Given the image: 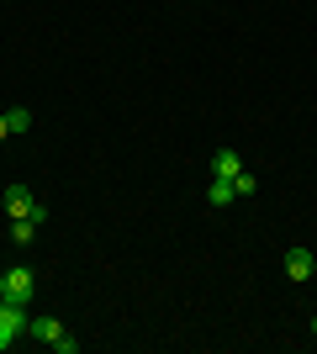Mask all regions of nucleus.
Wrapping results in <instances>:
<instances>
[{
    "label": "nucleus",
    "instance_id": "3",
    "mask_svg": "<svg viewBox=\"0 0 317 354\" xmlns=\"http://www.w3.org/2000/svg\"><path fill=\"white\" fill-rule=\"evenodd\" d=\"M6 212H11V222H16V217H32V222H43V217H48V212L32 201V191L21 185V180H11V185H6Z\"/></svg>",
    "mask_w": 317,
    "mask_h": 354
},
{
    "label": "nucleus",
    "instance_id": "11",
    "mask_svg": "<svg viewBox=\"0 0 317 354\" xmlns=\"http://www.w3.org/2000/svg\"><path fill=\"white\" fill-rule=\"evenodd\" d=\"M6 138H11V122H6V117H0V143H6Z\"/></svg>",
    "mask_w": 317,
    "mask_h": 354
},
{
    "label": "nucleus",
    "instance_id": "5",
    "mask_svg": "<svg viewBox=\"0 0 317 354\" xmlns=\"http://www.w3.org/2000/svg\"><path fill=\"white\" fill-rule=\"evenodd\" d=\"M238 175H243V159L233 148H217L211 153V180H238Z\"/></svg>",
    "mask_w": 317,
    "mask_h": 354
},
{
    "label": "nucleus",
    "instance_id": "9",
    "mask_svg": "<svg viewBox=\"0 0 317 354\" xmlns=\"http://www.w3.org/2000/svg\"><path fill=\"white\" fill-rule=\"evenodd\" d=\"M6 122H11V133H32V111H27V106H11Z\"/></svg>",
    "mask_w": 317,
    "mask_h": 354
},
{
    "label": "nucleus",
    "instance_id": "12",
    "mask_svg": "<svg viewBox=\"0 0 317 354\" xmlns=\"http://www.w3.org/2000/svg\"><path fill=\"white\" fill-rule=\"evenodd\" d=\"M312 339H317V317H312Z\"/></svg>",
    "mask_w": 317,
    "mask_h": 354
},
{
    "label": "nucleus",
    "instance_id": "4",
    "mask_svg": "<svg viewBox=\"0 0 317 354\" xmlns=\"http://www.w3.org/2000/svg\"><path fill=\"white\" fill-rule=\"evenodd\" d=\"M16 339H27V307H11V301H6V307H0V354L11 349Z\"/></svg>",
    "mask_w": 317,
    "mask_h": 354
},
{
    "label": "nucleus",
    "instance_id": "7",
    "mask_svg": "<svg viewBox=\"0 0 317 354\" xmlns=\"http://www.w3.org/2000/svg\"><path fill=\"white\" fill-rule=\"evenodd\" d=\"M206 201H211V207H227V201H238V196H233V180H211Z\"/></svg>",
    "mask_w": 317,
    "mask_h": 354
},
{
    "label": "nucleus",
    "instance_id": "6",
    "mask_svg": "<svg viewBox=\"0 0 317 354\" xmlns=\"http://www.w3.org/2000/svg\"><path fill=\"white\" fill-rule=\"evenodd\" d=\"M312 270H317L312 249H286V275L291 281H312Z\"/></svg>",
    "mask_w": 317,
    "mask_h": 354
},
{
    "label": "nucleus",
    "instance_id": "1",
    "mask_svg": "<svg viewBox=\"0 0 317 354\" xmlns=\"http://www.w3.org/2000/svg\"><path fill=\"white\" fill-rule=\"evenodd\" d=\"M27 339L48 344L53 354H75V349H79V339L59 323V317H27Z\"/></svg>",
    "mask_w": 317,
    "mask_h": 354
},
{
    "label": "nucleus",
    "instance_id": "8",
    "mask_svg": "<svg viewBox=\"0 0 317 354\" xmlns=\"http://www.w3.org/2000/svg\"><path fill=\"white\" fill-rule=\"evenodd\" d=\"M11 238L21 243V249H27L32 238H37V222H32V217H16V222H11Z\"/></svg>",
    "mask_w": 317,
    "mask_h": 354
},
{
    "label": "nucleus",
    "instance_id": "2",
    "mask_svg": "<svg viewBox=\"0 0 317 354\" xmlns=\"http://www.w3.org/2000/svg\"><path fill=\"white\" fill-rule=\"evenodd\" d=\"M32 265H16V270H6V275H0V291H6V301H11V307H27L32 301Z\"/></svg>",
    "mask_w": 317,
    "mask_h": 354
},
{
    "label": "nucleus",
    "instance_id": "10",
    "mask_svg": "<svg viewBox=\"0 0 317 354\" xmlns=\"http://www.w3.org/2000/svg\"><path fill=\"white\" fill-rule=\"evenodd\" d=\"M254 191H259V180L249 175V169H243V175L233 180V196H238V201H249V196H254Z\"/></svg>",
    "mask_w": 317,
    "mask_h": 354
}]
</instances>
